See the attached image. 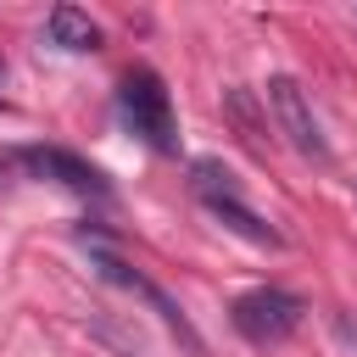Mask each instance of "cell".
<instances>
[{"instance_id":"obj_3","label":"cell","mask_w":357,"mask_h":357,"mask_svg":"<svg viewBox=\"0 0 357 357\" xmlns=\"http://www.w3.org/2000/svg\"><path fill=\"white\" fill-rule=\"evenodd\" d=\"M262 100H268V112H273V128L284 134V145H290L296 156H307V162H329L324 123H318V112H312L307 89H301L290 73H273V78H268V89H262Z\"/></svg>"},{"instance_id":"obj_1","label":"cell","mask_w":357,"mask_h":357,"mask_svg":"<svg viewBox=\"0 0 357 357\" xmlns=\"http://www.w3.org/2000/svg\"><path fill=\"white\" fill-rule=\"evenodd\" d=\"M190 190L201 195V206L212 212V218H223V229H234L240 240H251V245H268V251H279L284 245V234L240 195V184H234V173L218 162V156H201V162H190Z\"/></svg>"},{"instance_id":"obj_5","label":"cell","mask_w":357,"mask_h":357,"mask_svg":"<svg viewBox=\"0 0 357 357\" xmlns=\"http://www.w3.org/2000/svg\"><path fill=\"white\" fill-rule=\"evenodd\" d=\"M89 257H95V268H100V279H112V284H123V290H134L139 301H151V307H156V318H162V324H167V329H173V335L184 340V351H190V357H201V351H206V346H201V335H195V324L184 318V307H178V301H167V290H156V284H151L145 273H134V268H128L123 257H112V251H100V245H95Z\"/></svg>"},{"instance_id":"obj_4","label":"cell","mask_w":357,"mask_h":357,"mask_svg":"<svg viewBox=\"0 0 357 357\" xmlns=\"http://www.w3.org/2000/svg\"><path fill=\"white\" fill-rule=\"evenodd\" d=\"M301 318H307V301L290 296V290H279V284L245 290V296L229 307V324H234L251 346H279V340H290V335L301 329Z\"/></svg>"},{"instance_id":"obj_9","label":"cell","mask_w":357,"mask_h":357,"mask_svg":"<svg viewBox=\"0 0 357 357\" xmlns=\"http://www.w3.org/2000/svg\"><path fill=\"white\" fill-rule=\"evenodd\" d=\"M351 22H357V6H351Z\"/></svg>"},{"instance_id":"obj_7","label":"cell","mask_w":357,"mask_h":357,"mask_svg":"<svg viewBox=\"0 0 357 357\" xmlns=\"http://www.w3.org/2000/svg\"><path fill=\"white\" fill-rule=\"evenodd\" d=\"M45 33H50V45H61V50H100V28H95V17L78 11V6H50Z\"/></svg>"},{"instance_id":"obj_2","label":"cell","mask_w":357,"mask_h":357,"mask_svg":"<svg viewBox=\"0 0 357 357\" xmlns=\"http://www.w3.org/2000/svg\"><path fill=\"white\" fill-rule=\"evenodd\" d=\"M117 117L151 145V151H178V123H173V100H167V89H162V78L151 73V67H134V73H123V84H117Z\"/></svg>"},{"instance_id":"obj_6","label":"cell","mask_w":357,"mask_h":357,"mask_svg":"<svg viewBox=\"0 0 357 357\" xmlns=\"http://www.w3.org/2000/svg\"><path fill=\"white\" fill-rule=\"evenodd\" d=\"M22 167H33V173H45V178H56V184H67V190H78V195L106 201V178H100L84 156H73V151H61V145H33V151H22Z\"/></svg>"},{"instance_id":"obj_8","label":"cell","mask_w":357,"mask_h":357,"mask_svg":"<svg viewBox=\"0 0 357 357\" xmlns=\"http://www.w3.org/2000/svg\"><path fill=\"white\" fill-rule=\"evenodd\" d=\"M335 335H340V340H357V324H351V318H340V312H335Z\"/></svg>"}]
</instances>
